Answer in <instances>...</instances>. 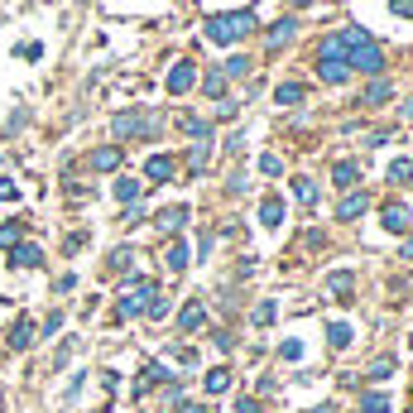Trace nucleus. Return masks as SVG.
<instances>
[{
	"label": "nucleus",
	"instance_id": "37",
	"mask_svg": "<svg viewBox=\"0 0 413 413\" xmlns=\"http://www.w3.org/2000/svg\"><path fill=\"white\" fill-rule=\"evenodd\" d=\"M303 356V341H284V361H298Z\"/></svg>",
	"mask_w": 413,
	"mask_h": 413
},
{
	"label": "nucleus",
	"instance_id": "39",
	"mask_svg": "<svg viewBox=\"0 0 413 413\" xmlns=\"http://www.w3.org/2000/svg\"><path fill=\"white\" fill-rule=\"evenodd\" d=\"M236 413H260V404H255V399H240V404H236Z\"/></svg>",
	"mask_w": 413,
	"mask_h": 413
},
{
	"label": "nucleus",
	"instance_id": "32",
	"mask_svg": "<svg viewBox=\"0 0 413 413\" xmlns=\"http://www.w3.org/2000/svg\"><path fill=\"white\" fill-rule=\"evenodd\" d=\"M269 322H274V303H260L255 308V327H269Z\"/></svg>",
	"mask_w": 413,
	"mask_h": 413
},
{
	"label": "nucleus",
	"instance_id": "42",
	"mask_svg": "<svg viewBox=\"0 0 413 413\" xmlns=\"http://www.w3.org/2000/svg\"><path fill=\"white\" fill-rule=\"evenodd\" d=\"M394 10H404V15H413V0H394Z\"/></svg>",
	"mask_w": 413,
	"mask_h": 413
},
{
	"label": "nucleus",
	"instance_id": "36",
	"mask_svg": "<svg viewBox=\"0 0 413 413\" xmlns=\"http://www.w3.org/2000/svg\"><path fill=\"white\" fill-rule=\"evenodd\" d=\"M206 97H221V73H206Z\"/></svg>",
	"mask_w": 413,
	"mask_h": 413
},
{
	"label": "nucleus",
	"instance_id": "16",
	"mask_svg": "<svg viewBox=\"0 0 413 413\" xmlns=\"http://www.w3.org/2000/svg\"><path fill=\"white\" fill-rule=\"evenodd\" d=\"M226 390H231V370H226V365L206 370V394H226Z\"/></svg>",
	"mask_w": 413,
	"mask_h": 413
},
{
	"label": "nucleus",
	"instance_id": "5",
	"mask_svg": "<svg viewBox=\"0 0 413 413\" xmlns=\"http://www.w3.org/2000/svg\"><path fill=\"white\" fill-rule=\"evenodd\" d=\"M115 135H120V140H130V135H159V130H154V120H149V115L130 111V115H115Z\"/></svg>",
	"mask_w": 413,
	"mask_h": 413
},
{
	"label": "nucleus",
	"instance_id": "28",
	"mask_svg": "<svg viewBox=\"0 0 413 413\" xmlns=\"http://www.w3.org/2000/svg\"><path fill=\"white\" fill-rule=\"evenodd\" d=\"M164 380H169V370H164V365H149V370H144V380H140V390H149V385H164Z\"/></svg>",
	"mask_w": 413,
	"mask_h": 413
},
{
	"label": "nucleus",
	"instance_id": "27",
	"mask_svg": "<svg viewBox=\"0 0 413 413\" xmlns=\"http://www.w3.org/2000/svg\"><path fill=\"white\" fill-rule=\"evenodd\" d=\"M361 409H365V413H385V409H390V394H365Z\"/></svg>",
	"mask_w": 413,
	"mask_h": 413
},
{
	"label": "nucleus",
	"instance_id": "20",
	"mask_svg": "<svg viewBox=\"0 0 413 413\" xmlns=\"http://www.w3.org/2000/svg\"><path fill=\"white\" fill-rule=\"evenodd\" d=\"M327 341H332L336 351H341V346H351V327H346V322H332V327H327Z\"/></svg>",
	"mask_w": 413,
	"mask_h": 413
},
{
	"label": "nucleus",
	"instance_id": "43",
	"mask_svg": "<svg viewBox=\"0 0 413 413\" xmlns=\"http://www.w3.org/2000/svg\"><path fill=\"white\" fill-rule=\"evenodd\" d=\"M404 255H409V260H413V240H409V245H404Z\"/></svg>",
	"mask_w": 413,
	"mask_h": 413
},
{
	"label": "nucleus",
	"instance_id": "23",
	"mask_svg": "<svg viewBox=\"0 0 413 413\" xmlns=\"http://www.w3.org/2000/svg\"><path fill=\"white\" fill-rule=\"evenodd\" d=\"M413 178V164L409 159H394V164H390V183H409Z\"/></svg>",
	"mask_w": 413,
	"mask_h": 413
},
{
	"label": "nucleus",
	"instance_id": "35",
	"mask_svg": "<svg viewBox=\"0 0 413 413\" xmlns=\"http://www.w3.org/2000/svg\"><path fill=\"white\" fill-rule=\"evenodd\" d=\"M39 53H44V48H39V44H19V58H24V63H34V58H39Z\"/></svg>",
	"mask_w": 413,
	"mask_h": 413
},
{
	"label": "nucleus",
	"instance_id": "3",
	"mask_svg": "<svg viewBox=\"0 0 413 413\" xmlns=\"http://www.w3.org/2000/svg\"><path fill=\"white\" fill-rule=\"evenodd\" d=\"M317 77L322 82H346L351 77V63H346V48H341V39L332 34V39H322V48H317Z\"/></svg>",
	"mask_w": 413,
	"mask_h": 413
},
{
	"label": "nucleus",
	"instance_id": "7",
	"mask_svg": "<svg viewBox=\"0 0 413 413\" xmlns=\"http://www.w3.org/2000/svg\"><path fill=\"white\" fill-rule=\"evenodd\" d=\"M10 265L15 269H39L44 265V250L39 245H19V250H10Z\"/></svg>",
	"mask_w": 413,
	"mask_h": 413
},
{
	"label": "nucleus",
	"instance_id": "24",
	"mask_svg": "<svg viewBox=\"0 0 413 413\" xmlns=\"http://www.w3.org/2000/svg\"><path fill=\"white\" fill-rule=\"evenodd\" d=\"M183 130H188L193 140H211V125H206V120H198V115H188V120H183Z\"/></svg>",
	"mask_w": 413,
	"mask_h": 413
},
{
	"label": "nucleus",
	"instance_id": "9",
	"mask_svg": "<svg viewBox=\"0 0 413 413\" xmlns=\"http://www.w3.org/2000/svg\"><path fill=\"white\" fill-rule=\"evenodd\" d=\"M365 206H370V198H365V193H346V198H341V206H336V216H341V221H356Z\"/></svg>",
	"mask_w": 413,
	"mask_h": 413
},
{
	"label": "nucleus",
	"instance_id": "44",
	"mask_svg": "<svg viewBox=\"0 0 413 413\" xmlns=\"http://www.w3.org/2000/svg\"><path fill=\"white\" fill-rule=\"evenodd\" d=\"M294 5H312V0H294Z\"/></svg>",
	"mask_w": 413,
	"mask_h": 413
},
{
	"label": "nucleus",
	"instance_id": "31",
	"mask_svg": "<svg viewBox=\"0 0 413 413\" xmlns=\"http://www.w3.org/2000/svg\"><path fill=\"white\" fill-rule=\"evenodd\" d=\"M260 173H269V178H279V173H284V164H279L274 154H265V159H260Z\"/></svg>",
	"mask_w": 413,
	"mask_h": 413
},
{
	"label": "nucleus",
	"instance_id": "2",
	"mask_svg": "<svg viewBox=\"0 0 413 413\" xmlns=\"http://www.w3.org/2000/svg\"><path fill=\"white\" fill-rule=\"evenodd\" d=\"M255 29V15L250 10H231V15H211L206 19V39L211 44H236V39H245Z\"/></svg>",
	"mask_w": 413,
	"mask_h": 413
},
{
	"label": "nucleus",
	"instance_id": "41",
	"mask_svg": "<svg viewBox=\"0 0 413 413\" xmlns=\"http://www.w3.org/2000/svg\"><path fill=\"white\" fill-rule=\"evenodd\" d=\"M178 413H206L202 404H178Z\"/></svg>",
	"mask_w": 413,
	"mask_h": 413
},
{
	"label": "nucleus",
	"instance_id": "21",
	"mask_svg": "<svg viewBox=\"0 0 413 413\" xmlns=\"http://www.w3.org/2000/svg\"><path fill=\"white\" fill-rule=\"evenodd\" d=\"M390 97H394V87H390V82H375V87L365 92V106H385Z\"/></svg>",
	"mask_w": 413,
	"mask_h": 413
},
{
	"label": "nucleus",
	"instance_id": "13",
	"mask_svg": "<svg viewBox=\"0 0 413 413\" xmlns=\"http://www.w3.org/2000/svg\"><path fill=\"white\" fill-rule=\"evenodd\" d=\"M332 178H336V188H346V193H351V188H356V178H361V169H356L351 159H341V164L332 169Z\"/></svg>",
	"mask_w": 413,
	"mask_h": 413
},
{
	"label": "nucleus",
	"instance_id": "4",
	"mask_svg": "<svg viewBox=\"0 0 413 413\" xmlns=\"http://www.w3.org/2000/svg\"><path fill=\"white\" fill-rule=\"evenodd\" d=\"M159 298V284H149V279H135V289H125L120 294V317H135V312H149V303Z\"/></svg>",
	"mask_w": 413,
	"mask_h": 413
},
{
	"label": "nucleus",
	"instance_id": "19",
	"mask_svg": "<svg viewBox=\"0 0 413 413\" xmlns=\"http://www.w3.org/2000/svg\"><path fill=\"white\" fill-rule=\"evenodd\" d=\"M183 221H188V206H169V211H159V226H164V231H178Z\"/></svg>",
	"mask_w": 413,
	"mask_h": 413
},
{
	"label": "nucleus",
	"instance_id": "34",
	"mask_svg": "<svg viewBox=\"0 0 413 413\" xmlns=\"http://www.w3.org/2000/svg\"><path fill=\"white\" fill-rule=\"evenodd\" d=\"M390 370H394V361H390V356H385V361H375V365H370V380H385V375H390Z\"/></svg>",
	"mask_w": 413,
	"mask_h": 413
},
{
	"label": "nucleus",
	"instance_id": "22",
	"mask_svg": "<svg viewBox=\"0 0 413 413\" xmlns=\"http://www.w3.org/2000/svg\"><path fill=\"white\" fill-rule=\"evenodd\" d=\"M29 341H34V327H29V322H19V327L10 332V346H15V351H24Z\"/></svg>",
	"mask_w": 413,
	"mask_h": 413
},
{
	"label": "nucleus",
	"instance_id": "33",
	"mask_svg": "<svg viewBox=\"0 0 413 413\" xmlns=\"http://www.w3.org/2000/svg\"><path fill=\"white\" fill-rule=\"evenodd\" d=\"M226 73H231V77H245V73H250V58H231Z\"/></svg>",
	"mask_w": 413,
	"mask_h": 413
},
{
	"label": "nucleus",
	"instance_id": "10",
	"mask_svg": "<svg viewBox=\"0 0 413 413\" xmlns=\"http://www.w3.org/2000/svg\"><path fill=\"white\" fill-rule=\"evenodd\" d=\"M294 34H298V19L289 15V19H279V24H274V29L265 34V44H269V48H279V44H289Z\"/></svg>",
	"mask_w": 413,
	"mask_h": 413
},
{
	"label": "nucleus",
	"instance_id": "12",
	"mask_svg": "<svg viewBox=\"0 0 413 413\" xmlns=\"http://www.w3.org/2000/svg\"><path fill=\"white\" fill-rule=\"evenodd\" d=\"M144 173H149V183H164V178L173 173V159H169V154H154V159L144 164Z\"/></svg>",
	"mask_w": 413,
	"mask_h": 413
},
{
	"label": "nucleus",
	"instance_id": "30",
	"mask_svg": "<svg viewBox=\"0 0 413 413\" xmlns=\"http://www.w3.org/2000/svg\"><path fill=\"white\" fill-rule=\"evenodd\" d=\"M294 193H298V202H317V188H312L308 178H298V183H294Z\"/></svg>",
	"mask_w": 413,
	"mask_h": 413
},
{
	"label": "nucleus",
	"instance_id": "18",
	"mask_svg": "<svg viewBox=\"0 0 413 413\" xmlns=\"http://www.w3.org/2000/svg\"><path fill=\"white\" fill-rule=\"evenodd\" d=\"M206 154H211V140H198L193 154H188V173H202L206 169Z\"/></svg>",
	"mask_w": 413,
	"mask_h": 413
},
{
	"label": "nucleus",
	"instance_id": "29",
	"mask_svg": "<svg viewBox=\"0 0 413 413\" xmlns=\"http://www.w3.org/2000/svg\"><path fill=\"white\" fill-rule=\"evenodd\" d=\"M332 294L336 298H351V274H332Z\"/></svg>",
	"mask_w": 413,
	"mask_h": 413
},
{
	"label": "nucleus",
	"instance_id": "40",
	"mask_svg": "<svg viewBox=\"0 0 413 413\" xmlns=\"http://www.w3.org/2000/svg\"><path fill=\"white\" fill-rule=\"evenodd\" d=\"M5 198H15V183H10V178H0V202H5Z\"/></svg>",
	"mask_w": 413,
	"mask_h": 413
},
{
	"label": "nucleus",
	"instance_id": "11",
	"mask_svg": "<svg viewBox=\"0 0 413 413\" xmlns=\"http://www.w3.org/2000/svg\"><path fill=\"white\" fill-rule=\"evenodd\" d=\"M385 231H394V236H404V231H409V206H404V202L385 206Z\"/></svg>",
	"mask_w": 413,
	"mask_h": 413
},
{
	"label": "nucleus",
	"instance_id": "6",
	"mask_svg": "<svg viewBox=\"0 0 413 413\" xmlns=\"http://www.w3.org/2000/svg\"><path fill=\"white\" fill-rule=\"evenodd\" d=\"M193 82H198V68H193L188 58H183V63H173V73H169V92H188Z\"/></svg>",
	"mask_w": 413,
	"mask_h": 413
},
{
	"label": "nucleus",
	"instance_id": "1",
	"mask_svg": "<svg viewBox=\"0 0 413 413\" xmlns=\"http://www.w3.org/2000/svg\"><path fill=\"white\" fill-rule=\"evenodd\" d=\"M341 39V48H346V63H351V73H365V77H380L385 73V53H380V44L365 34V29H341L336 34Z\"/></svg>",
	"mask_w": 413,
	"mask_h": 413
},
{
	"label": "nucleus",
	"instance_id": "15",
	"mask_svg": "<svg viewBox=\"0 0 413 413\" xmlns=\"http://www.w3.org/2000/svg\"><path fill=\"white\" fill-rule=\"evenodd\" d=\"M260 221L274 231V226L284 221V202H279V198H265V202H260Z\"/></svg>",
	"mask_w": 413,
	"mask_h": 413
},
{
	"label": "nucleus",
	"instance_id": "8",
	"mask_svg": "<svg viewBox=\"0 0 413 413\" xmlns=\"http://www.w3.org/2000/svg\"><path fill=\"white\" fill-rule=\"evenodd\" d=\"M97 173H111V169H120V149L115 144H106V149H92V159H87Z\"/></svg>",
	"mask_w": 413,
	"mask_h": 413
},
{
	"label": "nucleus",
	"instance_id": "25",
	"mask_svg": "<svg viewBox=\"0 0 413 413\" xmlns=\"http://www.w3.org/2000/svg\"><path fill=\"white\" fill-rule=\"evenodd\" d=\"M115 198H120V202H135V198H140V183H135V178H120V183H115Z\"/></svg>",
	"mask_w": 413,
	"mask_h": 413
},
{
	"label": "nucleus",
	"instance_id": "17",
	"mask_svg": "<svg viewBox=\"0 0 413 413\" xmlns=\"http://www.w3.org/2000/svg\"><path fill=\"white\" fill-rule=\"evenodd\" d=\"M274 102L279 106H298L303 102V87H298V82H279V87H274Z\"/></svg>",
	"mask_w": 413,
	"mask_h": 413
},
{
	"label": "nucleus",
	"instance_id": "14",
	"mask_svg": "<svg viewBox=\"0 0 413 413\" xmlns=\"http://www.w3.org/2000/svg\"><path fill=\"white\" fill-rule=\"evenodd\" d=\"M202 322H206V308H202V303H188V308L178 312V327H183V332H198Z\"/></svg>",
	"mask_w": 413,
	"mask_h": 413
},
{
	"label": "nucleus",
	"instance_id": "26",
	"mask_svg": "<svg viewBox=\"0 0 413 413\" xmlns=\"http://www.w3.org/2000/svg\"><path fill=\"white\" fill-rule=\"evenodd\" d=\"M169 269H188V245H169Z\"/></svg>",
	"mask_w": 413,
	"mask_h": 413
},
{
	"label": "nucleus",
	"instance_id": "38",
	"mask_svg": "<svg viewBox=\"0 0 413 413\" xmlns=\"http://www.w3.org/2000/svg\"><path fill=\"white\" fill-rule=\"evenodd\" d=\"M15 236H19V226H0V245H10Z\"/></svg>",
	"mask_w": 413,
	"mask_h": 413
}]
</instances>
